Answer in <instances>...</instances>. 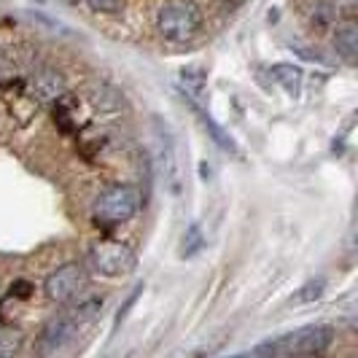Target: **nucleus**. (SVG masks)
Wrapping results in <instances>:
<instances>
[{"mask_svg": "<svg viewBox=\"0 0 358 358\" xmlns=\"http://www.w3.org/2000/svg\"><path fill=\"white\" fill-rule=\"evenodd\" d=\"M334 342V329L323 323H310L299 326L294 331L269 337L267 342L253 348V356L267 358H291V356H321Z\"/></svg>", "mask_w": 358, "mask_h": 358, "instance_id": "1", "label": "nucleus"}, {"mask_svg": "<svg viewBox=\"0 0 358 358\" xmlns=\"http://www.w3.org/2000/svg\"><path fill=\"white\" fill-rule=\"evenodd\" d=\"M100 307H103V302H97V299H94V302H84V299H81L78 307H73L71 313L52 318V321L43 326L41 337H38V353L54 356V353L65 350V348L84 331V326H90V323L94 321V315L100 313Z\"/></svg>", "mask_w": 358, "mask_h": 358, "instance_id": "2", "label": "nucleus"}, {"mask_svg": "<svg viewBox=\"0 0 358 358\" xmlns=\"http://www.w3.org/2000/svg\"><path fill=\"white\" fill-rule=\"evenodd\" d=\"M141 210V194L135 186L113 183L94 199V221L100 227H119Z\"/></svg>", "mask_w": 358, "mask_h": 358, "instance_id": "3", "label": "nucleus"}, {"mask_svg": "<svg viewBox=\"0 0 358 358\" xmlns=\"http://www.w3.org/2000/svg\"><path fill=\"white\" fill-rule=\"evenodd\" d=\"M159 33L170 43H186L199 33L202 27V14L192 0H170L159 8Z\"/></svg>", "mask_w": 358, "mask_h": 358, "instance_id": "4", "label": "nucleus"}, {"mask_svg": "<svg viewBox=\"0 0 358 358\" xmlns=\"http://www.w3.org/2000/svg\"><path fill=\"white\" fill-rule=\"evenodd\" d=\"M90 264L103 278H127L138 267V256L122 240H97L90 248Z\"/></svg>", "mask_w": 358, "mask_h": 358, "instance_id": "5", "label": "nucleus"}, {"mask_svg": "<svg viewBox=\"0 0 358 358\" xmlns=\"http://www.w3.org/2000/svg\"><path fill=\"white\" fill-rule=\"evenodd\" d=\"M87 288H90V272L76 262L57 267L43 283L46 296L57 305H78L84 299Z\"/></svg>", "mask_w": 358, "mask_h": 358, "instance_id": "6", "label": "nucleus"}, {"mask_svg": "<svg viewBox=\"0 0 358 358\" xmlns=\"http://www.w3.org/2000/svg\"><path fill=\"white\" fill-rule=\"evenodd\" d=\"M154 148H157V167L170 189V194H180V164H178V148H176V135L167 122L154 119Z\"/></svg>", "mask_w": 358, "mask_h": 358, "instance_id": "7", "label": "nucleus"}, {"mask_svg": "<svg viewBox=\"0 0 358 358\" xmlns=\"http://www.w3.org/2000/svg\"><path fill=\"white\" fill-rule=\"evenodd\" d=\"M30 90H33V94H36L38 100L52 103V100L65 94V76L57 73L54 68H41L30 78Z\"/></svg>", "mask_w": 358, "mask_h": 358, "instance_id": "8", "label": "nucleus"}, {"mask_svg": "<svg viewBox=\"0 0 358 358\" xmlns=\"http://www.w3.org/2000/svg\"><path fill=\"white\" fill-rule=\"evenodd\" d=\"M334 49L348 65L358 62V24L356 22H342L334 33Z\"/></svg>", "mask_w": 358, "mask_h": 358, "instance_id": "9", "label": "nucleus"}, {"mask_svg": "<svg viewBox=\"0 0 358 358\" xmlns=\"http://www.w3.org/2000/svg\"><path fill=\"white\" fill-rule=\"evenodd\" d=\"M180 92L189 103H205V71L202 68L180 71Z\"/></svg>", "mask_w": 358, "mask_h": 358, "instance_id": "10", "label": "nucleus"}, {"mask_svg": "<svg viewBox=\"0 0 358 358\" xmlns=\"http://www.w3.org/2000/svg\"><path fill=\"white\" fill-rule=\"evenodd\" d=\"M272 78H275V84L280 87V90L291 94V97H299L302 94V71L296 68V65H275L272 68Z\"/></svg>", "mask_w": 358, "mask_h": 358, "instance_id": "11", "label": "nucleus"}, {"mask_svg": "<svg viewBox=\"0 0 358 358\" xmlns=\"http://www.w3.org/2000/svg\"><path fill=\"white\" fill-rule=\"evenodd\" d=\"M92 106L97 108V110H103V113H119L124 108V97H122L119 90H113L108 84H100L92 92Z\"/></svg>", "mask_w": 358, "mask_h": 358, "instance_id": "12", "label": "nucleus"}, {"mask_svg": "<svg viewBox=\"0 0 358 358\" xmlns=\"http://www.w3.org/2000/svg\"><path fill=\"white\" fill-rule=\"evenodd\" d=\"M192 108L197 110V116H199V119H202V124H205V129H208V132L213 135V141H215V143L221 145L224 151H229V154H234V157H237L240 151H237V143H234V141H232V135H227V132H224L221 127L215 124V119H213V116H210V113H208V110H205V108L199 106V103H192Z\"/></svg>", "mask_w": 358, "mask_h": 358, "instance_id": "13", "label": "nucleus"}, {"mask_svg": "<svg viewBox=\"0 0 358 358\" xmlns=\"http://www.w3.org/2000/svg\"><path fill=\"white\" fill-rule=\"evenodd\" d=\"M323 288H326L323 280H310V283L299 291V296H296L294 302H296V305H302V302H315V299H321Z\"/></svg>", "mask_w": 358, "mask_h": 358, "instance_id": "14", "label": "nucleus"}, {"mask_svg": "<svg viewBox=\"0 0 358 358\" xmlns=\"http://www.w3.org/2000/svg\"><path fill=\"white\" fill-rule=\"evenodd\" d=\"M87 3L100 14H119L122 11V0H87Z\"/></svg>", "mask_w": 358, "mask_h": 358, "instance_id": "15", "label": "nucleus"}, {"mask_svg": "<svg viewBox=\"0 0 358 358\" xmlns=\"http://www.w3.org/2000/svg\"><path fill=\"white\" fill-rule=\"evenodd\" d=\"M199 248H202V237H199L197 227H192V229H189V237H183V253L192 256V253H197Z\"/></svg>", "mask_w": 358, "mask_h": 358, "instance_id": "16", "label": "nucleus"}, {"mask_svg": "<svg viewBox=\"0 0 358 358\" xmlns=\"http://www.w3.org/2000/svg\"><path fill=\"white\" fill-rule=\"evenodd\" d=\"M19 342H22V337L17 331H0V353H14Z\"/></svg>", "mask_w": 358, "mask_h": 358, "instance_id": "17", "label": "nucleus"}, {"mask_svg": "<svg viewBox=\"0 0 358 358\" xmlns=\"http://www.w3.org/2000/svg\"><path fill=\"white\" fill-rule=\"evenodd\" d=\"M38 3H43V0H38Z\"/></svg>", "mask_w": 358, "mask_h": 358, "instance_id": "18", "label": "nucleus"}]
</instances>
